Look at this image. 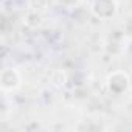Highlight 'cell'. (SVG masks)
I'll list each match as a JSON object with an SVG mask.
<instances>
[{"label": "cell", "instance_id": "obj_4", "mask_svg": "<svg viewBox=\"0 0 132 132\" xmlns=\"http://www.w3.org/2000/svg\"><path fill=\"white\" fill-rule=\"evenodd\" d=\"M79 2L81 0H57V3L64 8H75L79 5Z\"/></svg>", "mask_w": 132, "mask_h": 132}, {"label": "cell", "instance_id": "obj_3", "mask_svg": "<svg viewBox=\"0 0 132 132\" xmlns=\"http://www.w3.org/2000/svg\"><path fill=\"white\" fill-rule=\"evenodd\" d=\"M0 86L3 92H14L22 86V76L17 69H5L0 75Z\"/></svg>", "mask_w": 132, "mask_h": 132}, {"label": "cell", "instance_id": "obj_2", "mask_svg": "<svg viewBox=\"0 0 132 132\" xmlns=\"http://www.w3.org/2000/svg\"><path fill=\"white\" fill-rule=\"evenodd\" d=\"M92 14L100 20H109L117 16L118 3L117 0H93L92 3Z\"/></svg>", "mask_w": 132, "mask_h": 132}, {"label": "cell", "instance_id": "obj_1", "mask_svg": "<svg viewBox=\"0 0 132 132\" xmlns=\"http://www.w3.org/2000/svg\"><path fill=\"white\" fill-rule=\"evenodd\" d=\"M106 86H107V89H109L110 93H113V95H123L130 87V78H129V75L126 72L117 70V72H112L107 76Z\"/></svg>", "mask_w": 132, "mask_h": 132}]
</instances>
